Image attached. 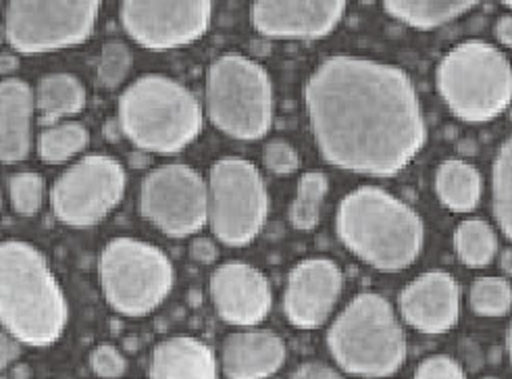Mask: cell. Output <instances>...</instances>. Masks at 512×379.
Segmentation results:
<instances>
[{
  "mask_svg": "<svg viewBox=\"0 0 512 379\" xmlns=\"http://www.w3.org/2000/svg\"><path fill=\"white\" fill-rule=\"evenodd\" d=\"M500 267L508 277H512V248H506L500 255Z\"/></svg>",
  "mask_w": 512,
  "mask_h": 379,
  "instance_id": "38",
  "label": "cell"
},
{
  "mask_svg": "<svg viewBox=\"0 0 512 379\" xmlns=\"http://www.w3.org/2000/svg\"><path fill=\"white\" fill-rule=\"evenodd\" d=\"M98 280L109 307L125 317H144L159 309L173 290L171 259L155 244L113 238L100 250Z\"/></svg>",
  "mask_w": 512,
  "mask_h": 379,
  "instance_id": "8",
  "label": "cell"
},
{
  "mask_svg": "<svg viewBox=\"0 0 512 379\" xmlns=\"http://www.w3.org/2000/svg\"><path fill=\"white\" fill-rule=\"evenodd\" d=\"M209 225L227 246H246L267 223L269 194L261 171L242 157H223L209 173Z\"/></svg>",
  "mask_w": 512,
  "mask_h": 379,
  "instance_id": "9",
  "label": "cell"
},
{
  "mask_svg": "<svg viewBox=\"0 0 512 379\" xmlns=\"http://www.w3.org/2000/svg\"><path fill=\"white\" fill-rule=\"evenodd\" d=\"M477 3L471 0H388L383 9L394 19L417 30H433L467 15Z\"/></svg>",
  "mask_w": 512,
  "mask_h": 379,
  "instance_id": "23",
  "label": "cell"
},
{
  "mask_svg": "<svg viewBox=\"0 0 512 379\" xmlns=\"http://www.w3.org/2000/svg\"><path fill=\"white\" fill-rule=\"evenodd\" d=\"M209 292L217 315L229 325H259L273 307L267 275L244 261L219 265L211 275Z\"/></svg>",
  "mask_w": 512,
  "mask_h": 379,
  "instance_id": "15",
  "label": "cell"
},
{
  "mask_svg": "<svg viewBox=\"0 0 512 379\" xmlns=\"http://www.w3.org/2000/svg\"><path fill=\"white\" fill-rule=\"evenodd\" d=\"M125 194V171L109 155H88L67 167L50 190L55 217L71 227H92L105 219Z\"/></svg>",
  "mask_w": 512,
  "mask_h": 379,
  "instance_id": "11",
  "label": "cell"
},
{
  "mask_svg": "<svg viewBox=\"0 0 512 379\" xmlns=\"http://www.w3.org/2000/svg\"><path fill=\"white\" fill-rule=\"evenodd\" d=\"M292 379H344L342 373H338L334 367L323 365V363H304L300 365Z\"/></svg>",
  "mask_w": 512,
  "mask_h": 379,
  "instance_id": "34",
  "label": "cell"
},
{
  "mask_svg": "<svg viewBox=\"0 0 512 379\" xmlns=\"http://www.w3.org/2000/svg\"><path fill=\"white\" fill-rule=\"evenodd\" d=\"M0 319L7 334L36 348L55 344L65 332V292L34 244L9 240L0 248Z\"/></svg>",
  "mask_w": 512,
  "mask_h": 379,
  "instance_id": "3",
  "label": "cell"
},
{
  "mask_svg": "<svg viewBox=\"0 0 512 379\" xmlns=\"http://www.w3.org/2000/svg\"><path fill=\"white\" fill-rule=\"evenodd\" d=\"M485 379H496V377H485Z\"/></svg>",
  "mask_w": 512,
  "mask_h": 379,
  "instance_id": "42",
  "label": "cell"
},
{
  "mask_svg": "<svg viewBox=\"0 0 512 379\" xmlns=\"http://www.w3.org/2000/svg\"><path fill=\"white\" fill-rule=\"evenodd\" d=\"M11 207L17 215L32 217L44 202V182L36 171H19L9 180Z\"/></svg>",
  "mask_w": 512,
  "mask_h": 379,
  "instance_id": "30",
  "label": "cell"
},
{
  "mask_svg": "<svg viewBox=\"0 0 512 379\" xmlns=\"http://www.w3.org/2000/svg\"><path fill=\"white\" fill-rule=\"evenodd\" d=\"M402 319L421 334H446L460 315V290L446 271L421 273L400 292Z\"/></svg>",
  "mask_w": 512,
  "mask_h": 379,
  "instance_id": "17",
  "label": "cell"
},
{
  "mask_svg": "<svg viewBox=\"0 0 512 379\" xmlns=\"http://www.w3.org/2000/svg\"><path fill=\"white\" fill-rule=\"evenodd\" d=\"M11 69H17V59H15V57L11 59L9 55H5V57H3V71L7 73V71H11Z\"/></svg>",
  "mask_w": 512,
  "mask_h": 379,
  "instance_id": "39",
  "label": "cell"
},
{
  "mask_svg": "<svg viewBox=\"0 0 512 379\" xmlns=\"http://www.w3.org/2000/svg\"><path fill=\"white\" fill-rule=\"evenodd\" d=\"M329 192V182L327 175L321 171H309L304 173L300 182L296 196L290 205V223L300 232H311L319 225L321 221V209L325 196Z\"/></svg>",
  "mask_w": 512,
  "mask_h": 379,
  "instance_id": "25",
  "label": "cell"
},
{
  "mask_svg": "<svg viewBox=\"0 0 512 379\" xmlns=\"http://www.w3.org/2000/svg\"><path fill=\"white\" fill-rule=\"evenodd\" d=\"M288 357L286 342L267 330L229 334L221 346V369L227 379H269Z\"/></svg>",
  "mask_w": 512,
  "mask_h": 379,
  "instance_id": "18",
  "label": "cell"
},
{
  "mask_svg": "<svg viewBox=\"0 0 512 379\" xmlns=\"http://www.w3.org/2000/svg\"><path fill=\"white\" fill-rule=\"evenodd\" d=\"M435 194L452 213H471L481 200V173L463 159L442 161L435 171Z\"/></svg>",
  "mask_w": 512,
  "mask_h": 379,
  "instance_id": "22",
  "label": "cell"
},
{
  "mask_svg": "<svg viewBox=\"0 0 512 379\" xmlns=\"http://www.w3.org/2000/svg\"><path fill=\"white\" fill-rule=\"evenodd\" d=\"M190 255L198 263L209 265V263H213L217 259L219 252H217V246H215L213 240H209V238H196L192 242V246H190Z\"/></svg>",
  "mask_w": 512,
  "mask_h": 379,
  "instance_id": "35",
  "label": "cell"
},
{
  "mask_svg": "<svg viewBox=\"0 0 512 379\" xmlns=\"http://www.w3.org/2000/svg\"><path fill=\"white\" fill-rule=\"evenodd\" d=\"M469 305L481 317H504L512 309V286L504 277H477L469 290Z\"/></svg>",
  "mask_w": 512,
  "mask_h": 379,
  "instance_id": "28",
  "label": "cell"
},
{
  "mask_svg": "<svg viewBox=\"0 0 512 379\" xmlns=\"http://www.w3.org/2000/svg\"><path fill=\"white\" fill-rule=\"evenodd\" d=\"M36 111L46 125L84 111L88 92L71 73H48L36 86Z\"/></svg>",
  "mask_w": 512,
  "mask_h": 379,
  "instance_id": "21",
  "label": "cell"
},
{
  "mask_svg": "<svg viewBox=\"0 0 512 379\" xmlns=\"http://www.w3.org/2000/svg\"><path fill=\"white\" fill-rule=\"evenodd\" d=\"M456 257L469 269L488 267L498 252L496 230L483 219H465L454 230Z\"/></svg>",
  "mask_w": 512,
  "mask_h": 379,
  "instance_id": "24",
  "label": "cell"
},
{
  "mask_svg": "<svg viewBox=\"0 0 512 379\" xmlns=\"http://www.w3.org/2000/svg\"><path fill=\"white\" fill-rule=\"evenodd\" d=\"M336 232L356 259L386 273L411 267L425 244L419 213L379 186H361L342 198Z\"/></svg>",
  "mask_w": 512,
  "mask_h": 379,
  "instance_id": "2",
  "label": "cell"
},
{
  "mask_svg": "<svg viewBox=\"0 0 512 379\" xmlns=\"http://www.w3.org/2000/svg\"><path fill=\"white\" fill-rule=\"evenodd\" d=\"M204 105L215 128L236 140H259L273 125V84L263 65L227 53L213 61Z\"/></svg>",
  "mask_w": 512,
  "mask_h": 379,
  "instance_id": "7",
  "label": "cell"
},
{
  "mask_svg": "<svg viewBox=\"0 0 512 379\" xmlns=\"http://www.w3.org/2000/svg\"><path fill=\"white\" fill-rule=\"evenodd\" d=\"M492 194L494 215L498 227L512 240V136L498 148L492 167Z\"/></svg>",
  "mask_w": 512,
  "mask_h": 379,
  "instance_id": "27",
  "label": "cell"
},
{
  "mask_svg": "<svg viewBox=\"0 0 512 379\" xmlns=\"http://www.w3.org/2000/svg\"><path fill=\"white\" fill-rule=\"evenodd\" d=\"M265 165L277 175H292L300 167V157L290 142L273 140L265 146Z\"/></svg>",
  "mask_w": 512,
  "mask_h": 379,
  "instance_id": "31",
  "label": "cell"
},
{
  "mask_svg": "<svg viewBox=\"0 0 512 379\" xmlns=\"http://www.w3.org/2000/svg\"><path fill=\"white\" fill-rule=\"evenodd\" d=\"M494 32H496V38L500 44L512 48V13H506L496 21Z\"/></svg>",
  "mask_w": 512,
  "mask_h": 379,
  "instance_id": "37",
  "label": "cell"
},
{
  "mask_svg": "<svg viewBox=\"0 0 512 379\" xmlns=\"http://www.w3.org/2000/svg\"><path fill=\"white\" fill-rule=\"evenodd\" d=\"M92 371L102 379H117L125 373V357L111 344H100L90 355Z\"/></svg>",
  "mask_w": 512,
  "mask_h": 379,
  "instance_id": "32",
  "label": "cell"
},
{
  "mask_svg": "<svg viewBox=\"0 0 512 379\" xmlns=\"http://www.w3.org/2000/svg\"><path fill=\"white\" fill-rule=\"evenodd\" d=\"M98 11L96 0H11L5 7V38L23 55L55 53L86 42Z\"/></svg>",
  "mask_w": 512,
  "mask_h": 379,
  "instance_id": "10",
  "label": "cell"
},
{
  "mask_svg": "<svg viewBox=\"0 0 512 379\" xmlns=\"http://www.w3.org/2000/svg\"><path fill=\"white\" fill-rule=\"evenodd\" d=\"M0 157L5 163L28 159L36 115V92L23 80L7 78L0 84Z\"/></svg>",
  "mask_w": 512,
  "mask_h": 379,
  "instance_id": "19",
  "label": "cell"
},
{
  "mask_svg": "<svg viewBox=\"0 0 512 379\" xmlns=\"http://www.w3.org/2000/svg\"><path fill=\"white\" fill-rule=\"evenodd\" d=\"M134 65V55L130 46L121 40H111L100 50L98 61V84L105 90L119 88Z\"/></svg>",
  "mask_w": 512,
  "mask_h": 379,
  "instance_id": "29",
  "label": "cell"
},
{
  "mask_svg": "<svg viewBox=\"0 0 512 379\" xmlns=\"http://www.w3.org/2000/svg\"><path fill=\"white\" fill-rule=\"evenodd\" d=\"M150 379H217L215 352L192 336L163 340L152 350Z\"/></svg>",
  "mask_w": 512,
  "mask_h": 379,
  "instance_id": "20",
  "label": "cell"
},
{
  "mask_svg": "<svg viewBox=\"0 0 512 379\" xmlns=\"http://www.w3.org/2000/svg\"><path fill=\"white\" fill-rule=\"evenodd\" d=\"M504 7H506V9H510V11H512V0H506V3H504Z\"/></svg>",
  "mask_w": 512,
  "mask_h": 379,
  "instance_id": "41",
  "label": "cell"
},
{
  "mask_svg": "<svg viewBox=\"0 0 512 379\" xmlns=\"http://www.w3.org/2000/svg\"><path fill=\"white\" fill-rule=\"evenodd\" d=\"M90 142V132L80 121H61L50 125L38 138V155L46 163H65L80 155Z\"/></svg>",
  "mask_w": 512,
  "mask_h": 379,
  "instance_id": "26",
  "label": "cell"
},
{
  "mask_svg": "<svg viewBox=\"0 0 512 379\" xmlns=\"http://www.w3.org/2000/svg\"><path fill=\"white\" fill-rule=\"evenodd\" d=\"M311 130L327 163L369 178H392L427 140L413 80L400 67L336 55L304 86Z\"/></svg>",
  "mask_w": 512,
  "mask_h": 379,
  "instance_id": "1",
  "label": "cell"
},
{
  "mask_svg": "<svg viewBox=\"0 0 512 379\" xmlns=\"http://www.w3.org/2000/svg\"><path fill=\"white\" fill-rule=\"evenodd\" d=\"M19 346H21L19 340H15L11 334L3 332V355H0V363H3V369H7L19 357V352H21Z\"/></svg>",
  "mask_w": 512,
  "mask_h": 379,
  "instance_id": "36",
  "label": "cell"
},
{
  "mask_svg": "<svg viewBox=\"0 0 512 379\" xmlns=\"http://www.w3.org/2000/svg\"><path fill=\"white\" fill-rule=\"evenodd\" d=\"M125 32L148 50H171L207 34L209 0H125L119 9Z\"/></svg>",
  "mask_w": 512,
  "mask_h": 379,
  "instance_id": "13",
  "label": "cell"
},
{
  "mask_svg": "<svg viewBox=\"0 0 512 379\" xmlns=\"http://www.w3.org/2000/svg\"><path fill=\"white\" fill-rule=\"evenodd\" d=\"M344 288L342 269L329 259L300 261L288 275L284 313L298 330H317L334 313Z\"/></svg>",
  "mask_w": 512,
  "mask_h": 379,
  "instance_id": "14",
  "label": "cell"
},
{
  "mask_svg": "<svg viewBox=\"0 0 512 379\" xmlns=\"http://www.w3.org/2000/svg\"><path fill=\"white\" fill-rule=\"evenodd\" d=\"M413 379H467V373L454 359L446 355H433L417 367Z\"/></svg>",
  "mask_w": 512,
  "mask_h": 379,
  "instance_id": "33",
  "label": "cell"
},
{
  "mask_svg": "<svg viewBox=\"0 0 512 379\" xmlns=\"http://www.w3.org/2000/svg\"><path fill=\"white\" fill-rule=\"evenodd\" d=\"M327 346L346 373L361 377H390L406 361V336L394 307L375 292L350 300L331 323Z\"/></svg>",
  "mask_w": 512,
  "mask_h": 379,
  "instance_id": "5",
  "label": "cell"
},
{
  "mask_svg": "<svg viewBox=\"0 0 512 379\" xmlns=\"http://www.w3.org/2000/svg\"><path fill=\"white\" fill-rule=\"evenodd\" d=\"M506 348H508V357L512 361V323L508 327V336H506Z\"/></svg>",
  "mask_w": 512,
  "mask_h": 379,
  "instance_id": "40",
  "label": "cell"
},
{
  "mask_svg": "<svg viewBox=\"0 0 512 379\" xmlns=\"http://www.w3.org/2000/svg\"><path fill=\"white\" fill-rule=\"evenodd\" d=\"M435 84L452 115L488 123L512 105V65L490 42L465 40L442 57Z\"/></svg>",
  "mask_w": 512,
  "mask_h": 379,
  "instance_id": "6",
  "label": "cell"
},
{
  "mask_svg": "<svg viewBox=\"0 0 512 379\" xmlns=\"http://www.w3.org/2000/svg\"><path fill=\"white\" fill-rule=\"evenodd\" d=\"M125 138L144 153L175 155L202 132L196 96L167 75L148 73L127 86L117 105Z\"/></svg>",
  "mask_w": 512,
  "mask_h": 379,
  "instance_id": "4",
  "label": "cell"
},
{
  "mask_svg": "<svg viewBox=\"0 0 512 379\" xmlns=\"http://www.w3.org/2000/svg\"><path fill=\"white\" fill-rule=\"evenodd\" d=\"M140 211L167 236L188 238L209 223V184L188 165L159 167L140 186Z\"/></svg>",
  "mask_w": 512,
  "mask_h": 379,
  "instance_id": "12",
  "label": "cell"
},
{
  "mask_svg": "<svg viewBox=\"0 0 512 379\" xmlns=\"http://www.w3.org/2000/svg\"><path fill=\"white\" fill-rule=\"evenodd\" d=\"M346 7L344 0H259L250 17L263 36L317 40L338 28Z\"/></svg>",
  "mask_w": 512,
  "mask_h": 379,
  "instance_id": "16",
  "label": "cell"
}]
</instances>
